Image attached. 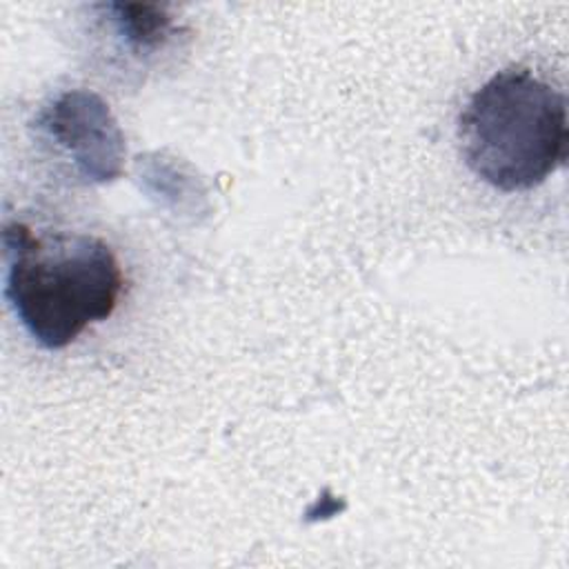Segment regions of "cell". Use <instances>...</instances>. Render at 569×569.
Listing matches in <instances>:
<instances>
[{"label": "cell", "mask_w": 569, "mask_h": 569, "mask_svg": "<svg viewBox=\"0 0 569 569\" xmlns=\"http://www.w3.org/2000/svg\"><path fill=\"white\" fill-rule=\"evenodd\" d=\"M4 296L29 336L44 349H64L89 325L107 320L122 293L111 247L89 233H33L4 227Z\"/></svg>", "instance_id": "6da1fadb"}, {"label": "cell", "mask_w": 569, "mask_h": 569, "mask_svg": "<svg viewBox=\"0 0 569 569\" xmlns=\"http://www.w3.org/2000/svg\"><path fill=\"white\" fill-rule=\"evenodd\" d=\"M458 138L482 182L507 193L533 189L567 160L565 93L529 69L498 71L469 98Z\"/></svg>", "instance_id": "7a4b0ae2"}, {"label": "cell", "mask_w": 569, "mask_h": 569, "mask_svg": "<svg viewBox=\"0 0 569 569\" xmlns=\"http://www.w3.org/2000/svg\"><path fill=\"white\" fill-rule=\"evenodd\" d=\"M109 9L113 11V22L118 27V33L138 53L158 49L173 29L171 16H167L164 9L158 4L116 2Z\"/></svg>", "instance_id": "3957f363"}]
</instances>
